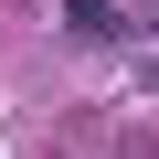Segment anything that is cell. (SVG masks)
<instances>
[{
    "label": "cell",
    "mask_w": 159,
    "mask_h": 159,
    "mask_svg": "<svg viewBox=\"0 0 159 159\" xmlns=\"http://www.w3.org/2000/svg\"><path fill=\"white\" fill-rule=\"evenodd\" d=\"M64 11L85 21V32H117V0H64Z\"/></svg>",
    "instance_id": "1"
}]
</instances>
